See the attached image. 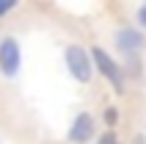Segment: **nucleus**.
Wrapping results in <instances>:
<instances>
[{
  "label": "nucleus",
  "mask_w": 146,
  "mask_h": 144,
  "mask_svg": "<svg viewBox=\"0 0 146 144\" xmlns=\"http://www.w3.org/2000/svg\"><path fill=\"white\" fill-rule=\"evenodd\" d=\"M91 58H94V64L99 67V72H102V75L113 83L116 92H121V89H124V72H121V67L116 64V61L108 56L102 47H94V50H91Z\"/></svg>",
  "instance_id": "obj_2"
},
{
  "label": "nucleus",
  "mask_w": 146,
  "mask_h": 144,
  "mask_svg": "<svg viewBox=\"0 0 146 144\" xmlns=\"http://www.w3.org/2000/svg\"><path fill=\"white\" fill-rule=\"evenodd\" d=\"M19 69V44L14 39H3L0 42V72L14 78Z\"/></svg>",
  "instance_id": "obj_3"
},
{
  "label": "nucleus",
  "mask_w": 146,
  "mask_h": 144,
  "mask_svg": "<svg viewBox=\"0 0 146 144\" xmlns=\"http://www.w3.org/2000/svg\"><path fill=\"white\" fill-rule=\"evenodd\" d=\"M66 67H69V72L80 83H88L91 80V58L80 44H69L66 47Z\"/></svg>",
  "instance_id": "obj_1"
},
{
  "label": "nucleus",
  "mask_w": 146,
  "mask_h": 144,
  "mask_svg": "<svg viewBox=\"0 0 146 144\" xmlns=\"http://www.w3.org/2000/svg\"><path fill=\"white\" fill-rule=\"evenodd\" d=\"M14 6H17V0H0V17H3V14H8V11H11Z\"/></svg>",
  "instance_id": "obj_6"
},
{
  "label": "nucleus",
  "mask_w": 146,
  "mask_h": 144,
  "mask_svg": "<svg viewBox=\"0 0 146 144\" xmlns=\"http://www.w3.org/2000/svg\"><path fill=\"white\" fill-rule=\"evenodd\" d=\"M116 119H119V114H116V108H108V111H105V122L110 125V128H113V125H116Z\"/></svg>",
  "instance_id": "obj_7"
},
{
  "label": "nucleus",
  "mask_w": 146,
  "mask_h": 144,
  "mask_svg": "<svg viewBox=\"0 0 146 144\" xmlns=\"http://www.w3.org/2000/svg\"><path fill=\"white\" fill-rule=\"evenodd\" d=\"M94 136V116L91 114H77L74 125L69 128V139L72 141H88Z\"/></svg>",
  "instance_id": "obj_5"
},
{
  "label": "nucleus",
  "mask_w": 146,
  "mask_h": 144,
  "mask_svg": "<svg viewBox=\"0 0 146 144\" xmlns=\"http://www.w3.org/2000/svg\"><path fill=\"white\" fill-rule=\"evenodd\" d=\"M146 39H143V33L135 31V28H121V31L116 33V47L121 50V53H138V50H143Z\"/></svg>",
  "instance_id": "obj_4"
},
{
  "label": "nucleus",
  "mask_w": 146,
  "mask_h": 144,
  "mask_svg": "<svg viewBox=\"0 0 146 144\" xmlns=\"http://www.w3.org/2000/svg\"><path fill=\"white\" fill-rule=\"evenodd\" d=\"M138 25H141V28H146V0L141 3V8H138Z\"/></svg>",
  "instance_id": "obj_8"
}]
</instances>
